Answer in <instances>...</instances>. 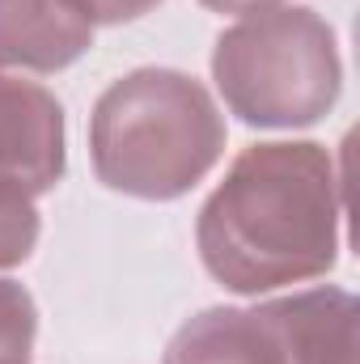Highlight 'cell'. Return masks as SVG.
Here are the masks:
<instances>
[{"instance_id": "1", "label": "cell", "mask_w": 360, "mask_h": 364, "mask_svg": "<svg viewBox=\"0 0 360 364\" xmlns=\"http://www.w3.org/2000/svg\"><path fill=\"white\" fill-rule=\"evenodd\" d=\"M339 216V170L327 144L268 140L242 149L203 199L195 246L221 288L263 296L335 267Z\"/></svg>"}, {"instance_id": "2", "label": "cell", "mask_w": 360, "mask_h": 364, "mask_svg": "<svg viewBox=\"0 0 360 364\" xmlns=\"http://www.w3.org/2000/svg\"><path fill=\"white\" fill-rule=\"evenodd\" d=\"M216 97L179 68H136L93 102L90 157L102 186L170 203L203 182L225 157Z\"/></svg>"}, {"instance_id": "3", "label": "cell", "mask_w": 360, "mask_h": 364, "mask_svg": "<svg viewBox=\"0 0 360 364\" xmlns=\"http://www.w3.org/2000/svg\"><path fill=\"white\" fill-rule=\"evenodd\" d=\"M212 81L246 127L292 132L331 114L344 60L327 17L301 4L246 13L212 47Z\"/></svg>"}, {"instance_id": "4", "label": "cell", "mask_w": 360, "mask_h": 364, "mask_svg": "<svg viewBox=\"0 0 360 364\" xmlns=\"http://www.w3.org/2000/svg\"><path fill=\"white\" fill-rule=\"evenodd\" d=\"M68 170V127L60 97L34 81L0 73V178L26 195L55 191Z\"/></svg>"}, {"instance_id": "5", "label": "cell", "mask_w": 360, "mask_h": 364, "mask_svg": "<svg viewBox=\"0 0 360 364\" xmlns=\"http://www.w3.org/2000/svg\"><path fill=\"white\" fill-rule=\"evenodd\" d=\"M93 47V26L73 0H0V68L60 73Z\"/></svg>"}, {"instance_id": "6", "label": "cell", "mask_w": 360, "mask_h": 364, "mask_svg": "<svg viewBox=\"0 0 360 364\" xmlns=\"http://www.w3.org/2000/svg\"><path fill=\"white\" fill-rule=\"evenodd\" d=\"M263 305L288 364H356V296L348 288H309Z\"/></svg>"}, {"instance_id": "7", "label": "cell", "mask_w": 360, "mask_h": 364, "mask_svg": "<svg viewBox=\"0 0 360 364\" xmlns=\"http://www.w3.org/2000/svg\"><path fill=\"white\" fill-rule=\"evenodd\" d=\"M166 364H288V356L268 305H216L174 331Z\"/></svg>"}, {"instance_id": "8", "label": "cell", "mask_w": 360, "mask_h": 364, "mask_svg": "<svg viewBox=\"0 0 360 364\" xmlns=\"http://www.w3.org/2000/svg\"><path fill=\"white\" fill-rule=\"evenodd\" d=\"M38 246V208L17 182L0 178V272L21 267Z\"/></svg>"}, {"instance_id": "9", "label": "cell", "mask_w": 360, "mask_h": 364, "mask_svg": "<svg viewBox=\"0 0 360 364\" xmlns=\"http://www.w3.org/2000/svg\"><path fill=\"white\" fill-rule=\"evenodd\" d=\"M38 339L34 296L17 279H0V364H30Z\"/></svg>"}, {"instance_id": "10", "label": "cell", "mask_w": 360, "mask_h": 364, "mask_svg": "<svg viewBox=\"0 0 360 364\" xmlns=\"http://www.w3.org/2000/svg\"><path fill=\"white\" fill-rule=\"evenodd\" d=\"M90 26H123V21H136L144 13H153L162 0H73Z\"/></svg>"}, {"instance_id": "11", "label": "cell", "mask_w": 360, "mask_h": 364, "mask_svg": "<svg viewBox=\"0 0 360 364\" xmlns=\"http://www.w3.org/2000/svg\"><path fill=\"white\" fill-rule=\"evenodd\" d=\"M199 4L212 9V13H238V17H246V13L275 9V4H284V0H199Z\"/></svg>"}]
</instances>
